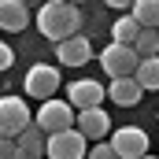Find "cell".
Masks as SVG:
<instances>
[{"instance_id": "obj_21", "label": "cell", "mask_w": 159, "mask_h": 159, "mask_svg": "<svg viewBox=\"0 0 159 159\" xmlns=\"http://www.w3.org/2000/svg\"><path fill=\"white\" fill-rule=\"evenodd\" d=\"M104 4H107V7H119V11H122V7H129L133 0H104Z\"/></svg>"}, {"instance_id": "obj_22", "label": "cell", "mask_w": 159, "mask_h": 159, "mask_svg": "<svg viewBox=\"0 0 159 159\" xmlns=\"http://www.w3.org/2000/svg\"><path fill=\"white\" fill-rule=\"evenodd\" d=\"M137 159H159V156H148V152H144V156H137Z\"/></svg>"}, {"instance_id": "obj_1", "label": "cell", "mask_w": 159, "mask_h": 159, "mask_svg": "<svg viewBox=\"0 0 159 159\" xmlns=\"http://www.w3.org/2000/svg\"><path fill=\"white\" fill-rule=\"evenodd\" d=\"M78 26H81L78 4H70V0H44V4H41V11H37V30H41L48 41L70 37V34H78Z\"/></svg>"}, {"instance_id": "obj_10", "label": "cell", "mask_w": 159, "mask_h": 159, "mask_svg": "<svg viewBox=\"0 0 159 159\" xmlns=\"http://www.w3.org/2000/svg\"><path fill=\"white\" fill-rule=\"evenodd\" d=\"M104 96H107V93H104V85L96 78H78L67 89V104H70L74 111H78V107H96V104H104Z\"/></svg>"}, {"instance_id": "obj_19", "label": "cell", "mask_w": 159, "mask_h": 159, "mask_svg": "<svg viewBox=\"0 0 159 159\" xmlns=\"http://www.w3.org/2000/svg\"><path fill=\"white\" fill-rule=\"evenodd\" d=\"M0 159H19V152H15V137H0Z\"/></svg>"}, {"instance_id": "obj_11", "label": "cell", "mask_w": 159, "mask_h": 159, "mask_svg": "<svg viewBox=\"0 0 159 159\" xmlns=\"http://www.w3.org/2000/svg\"><path fill=\"white\" fill-rule=\"evenodd\" d=\"M104 93H107V96H111V100H115L119 107H133V104H137V100L144 96V89L137 85V78H133V74H122V78H111V85H107Z\"/></svg>"}, {"instance_id": "obj_17", "label": "cell", "mask_w": 159, "mask_h": 159, "mask_svg": "<svg viewBox=\"0 0 159 159\" xmlns=\"http://www.w3.org/2000/svg\"><path fill=\"white\" fill-rule=\"evenodd\" d=\"M137 34H141V22L133 15H122V19H115V26H111V37L119 41V44H133Z\"/></svg>"}, {"instance_id": "obj_6", "label": "cell", "mask_w": 159, "mask_h": 159, "mask_svg": "<svg viewBox=\"0 0 159 159\" xmlns=\"http://www.w3.org/2000/svg\"><path fill=\"white\" fill-rule=\"evenodd\" d=\"M111 148H115V156L119 159H137L148 152V133L141 129V126H122L111 133V141H107Z\"/></svg>"}, {"instance_id": "obj_7", "label": "cell", "mask_w": 159, "mask_h": 159, "mask_svg": "<svg viewBox=\"0 0 159 159\" xmlns=\"http://www.w3.org/2000/svg\"><path fill=\"white\" fill-rule=\"evenodd\" d=\"M56 89H59V70H56V67L37 63V67L26 70V96H34V100H48V96H56Z\"/></svg>"}, {"instance_id": "obj_23", "label": "cell", "mask_w": 159, "mask_h": 159, "mask_svg": "<svg viewBox=\"0 0 159 159\" xmlns=\"http://www.w3.org/2000/svg\"><path fill=\"white\" fill-rule=\"evenodd\" d=\"M19 159H44V156H19Z\"/></svg>"}, {"instance_id": "obj_8", "label": "cell", "mask_w": 159, "mask_h": 159, "mask_svg": "<svg viewBox=\"0 0 159 159\" xmlns=\"http://www.w3.org/2000/svg\"><path fill=\"white\" fill-rule=\"evenodd\" d=\"M74 122H78V129H81L85 141H104V137L111 133V119H107V111H104L100 104H96V107H78Z\"/></svg>"}, {"instance_id": "obj_20", "label": "cell", "mask_w": 159, "mask_h": 159, "mask_svg": "<svg viewBox=\"0 0 159 159\" xmlns=\"http://www.w3.org/2000/svg\"><path fill=\"white\" fill-rule=\"evenodd\" d=\"M11 63H15V52H11V48H7V44L0 41V70H7Z\"/></svg>"}, {"instance_id": "obj_2", "label": "cell", "mask_w": 159, "mask_h": 159, "mask_svg": "<svg viewBox=\"0 0 159 159\" xmlns=\"http://www.w3.org/2000/svg\"><path fill=\"white\" fill-rule=\"evenodd\" d=\"M89 141L81 137L78 126H67V129H56L44 137V156L48 159H85Z\"/></svg>"}, {"instance_id": "obj_5", "label": "cell", "mask_w": 159, "mask_h": 159, "mask_svg": "<svg viewBox=\"0 0 159 159\" xmlns=\"http://www.w3.org/2000/svg\"><path fill=\"white\" fill-rule=\"evenodd\" d=\"M34 115L26 107V100L19 96H0V137H15L22 126H30Z\"/></svg>"}, {"instance_id": "obj_12", "label": "cell", "mask_w": 159, "mask_h": 159, "mask_svg": "<svg viewBox=\"0 0 159 159\" xmlns=\"http://www.w3.org/2000/svg\"><path fill=\"white\" fill-rule=\"evenodd\" d=\"M26 26H30V7L22 0H0V30L19 34Z\"/></svg>"}, {"instance_id": "obj_16", "label": "cell", "mask_w": 159, "mask_h": 159, "mask_svg": "<svg viewBox=\"0 0 159 159\" xmlns=\"http://www.w3.org/2000/svg\"><path fill=\"white\" fill-rule=\"evenodd\" d=\"M133 52L137 56H159V30L156 26H141V34L133 37Z\"/></svg>"}, {"instance_id": "obj_18", "label": "cell", "mask_w": 159, "mask_h": 159, "mask_svg": "<svg viewBox=\"0 0 159 159\" xmlns=\"http://www.w3.org/2000/svg\"><path fill=\"white\" fill-rule=\"evenodd\" d=\"M85 159H119V156H115V148H111V144H104V141H100V144L85 148Z\"/></svg>"}, {"instance_id": "obj_25", "label": "cell", "mask_w": 159, "mask_h": 159, "mask_svg": "<svg viewBox=\"0 0 159 159\" xmlns=\"http://www.w3.org/2000/svg\"><path fill=\"white\" fill-rule=\"evenodd\" d=\"M156 30H159V26H156Z\"/></svg>"}, {"instance_id": "obj_13", "label": "cell", "mask_w": 159, "mask_h": 159, "mask_svg": "<svg viewBox=\"0 0 159 159\" xmlns=\"http://www.w3.org/2000/svg\"><path fill=\"white\" fill-rule=\"evenodd\" d=\"M44 137H48V133H41L37 122L22 126V129L15 133V152H19V156H44Z\"/></svg>"}, {"instance_id": "obj_4", "label": "cell", "mask_w": 159, "mask_h": 159, "mask_svg": "<svg viewBox=\"0 0 159 159\" xmlns=\"http://www.w3.org/2000/svg\"><path fill=\"white\" fill-rule=\"evenodd\" d=\"M137 52H133V44H119V41H111L104 52H100V67H104V74L107 78H122V74H133V67H137Z\"/></svg>"}, {"instance_id": "obj_14", "label": "cell", "mask_w": 159, "mask_h": 159, "mask_svg": "<svg viewBox=\"0 0 159 159\" xmlns=\"http://www.w3.org/2000/svg\"><path fill=\"white\" fill-rule=\"evenodd\" d=\"M133 78H137V85L148 93H159V56H141L137 59V67H133Z\"/></svg>"}, {"instance_id": "obj_24", "label": "cell", "mask_w": 159, "mask_h": 159, "mask_svg": "<svg viewBox=\"0 0 159 159\" xmlns=\"http://www.w3.org/2000/svg\"><path fill=\"white\" fill-rule=\"evenodd\" d=\"M70 4H81V0H70Z\"/></svg>"}, {"instance_id": "obj_3", "label": "cell", "mask_w": 159, "mask_h": 159, "mask_svg": "<svg viewBox=\"0 0 159 159\" xmlns=\"http://www.w3.org/2000/svg\"><path fill=\"white\" fill-rule=\"evenodd\" d=\"M34 122L41 126V133L67 129V126H74V107H70L67 100H56V96H48V100H41V111L34 115Z\"/></svg>"}, {"instance_id": "obj_15", "label": "cell", "mask_w": 159, "mask_h": 159, "mask_svg": "<svg viewBox=\"0 0 159 159\" xmlns=\"http://www.w3.org/2000/svg\"><path fill=\"white\" fill-rule=\"evenodd\" d=\"M129 15L141 26H159V0H133L129 4Z\"/></svg>"}, {"instance_id": "obj_9", "label": "cell", "mask_w": 159, "mask_h": 159, "mask_svg": "<svg viewBox=\"0 0 159 159\" xmlns=\"http://www.w3.org/2000/svg\"><path fill=\"white\" fill-rule=\"evenodd\" d=\"M56 56H59L63 67H85L93 59V44H89V37H81V34H70V37L56 41Z\"/></svg>"}]
</instances>
